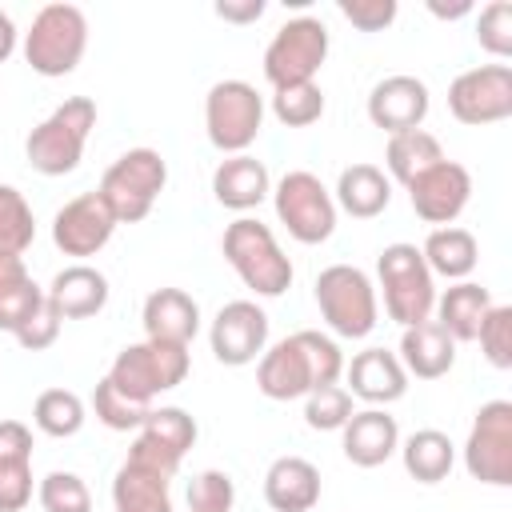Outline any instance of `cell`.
Masks as SVG:
<instances>
[{
    "label": "cell",
    "instance_id": "obj_1",
    "mask_svg": "<svg viewBox=\"0 0 512 512\" xmlns=\"http://www.w3.org/2000/svg\"><path fill=\"white\" fill-rule=\"evenodd\" d=\"M344 376V352L332 336L316 328H300L256 360V388L268 400H300L324 384H340Z\"/></svg>",
    "mask_w": 512,
    "mask_h": 512
},
{
    "label": "cell",
    "instance_id": "obj_2",
    "mask_svg": "<svg viewBox=\"0 0 512 512\" xmlns=\"http://www.w3.org/2000/svg\"><path fill=\"white\" fill-rule=\"evenodd\" d=\"M220 252L228 260V268L244 280V288H252L256 296L272 300V296H284L292 288V260L284 256L272 228L260 224L256 216H236L224 228Z\"/></svg>",
    "mask_w": 512,
    "mask_h": 512
},
{
    "label": "cell",
    "instance_id": "obj_3",
    "mask_svg": "<svg viewBox=\"0 0 512 512\" xmlns=\"http://www.w3.org/2000/svg\"><path fill=\"white\" fill-rule=\"evenodd\" d=\"M92 128H96V104L88 96H68L28 132L24 156L40 176H68L76 172Z\"/></svg>",
    "mask_w": 512,
    "mask_h": 512
},
{
    "label": "cell",
    "instance_id": "obj_4",
    "mask_svg": "<svg viewBox=\"0 0 512 512\" xmlns=\"http://www.w3.org/2000/svg\"><path fill=\"white\" fill-rule=\"evenodd\" d=\"M376 280H380V296H384V312L400 324V328H412V324H424L432 320V308H436V276L428 272L424 256L416 244H388L380 248L376 256Z\"/></svg>",
    "mask_w": 512,
    "mask_h": 512
},
{
    "label": "cell",
    "instance_id": "obj_5",
    "mask_svg": "<svg viewBox=\"0 0 512 512\" xmlns=\"http://www.w3.org/2000/svg\"><path fill=\"white\" fill-rule=\"evenodd\" d=\"M88 52V16L76 4H44L24 32V60L36 76H72Z\"/></svg>",
    "mask_w": 512,
    "mask_h": 512
},
{
    "label": "cell",
    "instance_id": "obj_6",
    "mask_svg": "<svg viewBox=\"0 0 512 512\" xmlns=\"http://www.w3.org/2000/svg\"><path fill=\"white\" fill-rule=\"evenodd\" d=\"M164 184H168L164 156L156 148H128L104 168L96 192L108 204V212L116 216V224H136L152 212Z\"/></svg>",
    "mask_w": 512,
    "mask_h": 512
},
{
    "label": "cell",
    "instance_id": "obj_7",
    "mask_svg": "<svg viewBox=\"0 0 512 512\" xmlns=\"http://www.w3.org/2000/svg\"><path fill=\"white\" fill-rule=\"evenodd\" d=\"M312 292H316V308H320L324 324L344 340H364L380 320L376 284L356 264H328L316 276Z\"/></svg>",
    "mask_w": 512,
    "mask_h": 512
},
{
    "label": "cell",
    "instance_id": "obj_8",
    "mask_svg": "<svg viewBox=\"0 0 512 512\" xmlns=\"http://www.w3.org/2000/svg\"><path fill=\"white\" fill-rule=\"evenodd\" d=\"M192 356L180 344H160V340H136L124 344L108 368V380L140 404H152L160 392H172L188 380Z\"/></svg>",
    "mask_w": 512,
    "mask_h": 512
},
{
    "label": "cell",
    "instance_id": "obj_9",
    "mask_svg": "<svg viewBox=\"0 0 512 512\" xmlns=\"http://www.w3.org/2000/svg\"><path fill=\"white\" fill-rule=\"evenodd\" d=\"M264 128V96L248 80H216L204 96L208 144L224 156H240L256 144Z\"/></svg>",
    "mask_w": 512,
    "mask_h": 512
},
{
    "label": "cell",
    "instance_id": "obj_10",
    "mask_svg": "<svg viewBox=\"0 0 512 512\" xmlns=\"http://www.w3.org/2000/svg\"><path fill=\"white\" fill-rule=\"evenodd\" d=\"M272 208L296 244H324L336 232V200L308 168H292L276 180Z\"/></svg>",
    "mask_w": 512,
    "mask_h": 512
},
{
    "label": "cell",
    "instance_id": "obj_11",
    "mask_svg": "<svg viewBox=\"0 0 512 512\" xmlns=\"http://www.w3.org/2000/svg\"><path fill=\"white\" fill-rule=\"evenodd\" d=\"M328 60V28L316 16H292L264 48V80L272 88L308 84Z\"/></svg>",
    "mask_w": 512,
    "mask_h": 512
},
{
    "label": "cell",
    "instance_id": "obj_12",
    "mask_svg": "<svg viewBox=\"0 0 512 512\" xmlns=\"http://www.w3.org/2000/svg\"><path fill=\"white\" fill-rule=\"evenodd\" d=\"M464 468L480 484H512V400H488L476 408L464 440Z\"/></svg>",
    "mask_w": 512,
    "mask_h": 512
},
{
    "label": "cell",
    "instance_id": "obj_13",
    "mask_svg": "<svg viewBox=\"0 0 512 512\" xmlns=\"http://www.w3.org/2000/svg\"><path fill=\"white\" fill-rule=\"evenodd\" d=\"M448 112L468 128L508 120L512 116V68L496 60V64L460 72L448 84Z\"/></svg>",
    "mask_w": 512,
    "mask_h": 512
},
{
    "label": "cell",
    "instance_id": "obj_14",
    "mask_svg": "<svg viewBox=\"0 0 512 512\" xmlns=\"http://www.w3.org/2000/svg\"><path fill=\"white\" fill-rule=\"evenodd\" d=\"M408 188V204H412V212L424 220V224H436V228H444V224H452L464 208H468V200H472V172L460 164V160H436L432 168H424L416 180H408L404 184Z\"/></svg>",
    "mask_w": 512,
    "mask_h": 512
},
{
    "label": "cell",
    "instance_id": "obj_15",
    "mask_svg": "<svg viewBox=\"0 0 512 512\" xmlns=\"http://www.w3.org/2000/svg\"><path fill=\"white\" fill-rule=\"evenodd\" d=\"M212 356L228 368L256 364L260 352L268 348V312L256 300H228L208 328Z\"/></svg>",
    "mask_w": 512,
    "mask_h": 512
},
{
    "label": "cell",
    "instance_id": "obj_16",
    "mask_svg": "<svg viewBox=\"0 0 512 512\" xmlns=\"http://www.w3.org/2000/svg\"><path fill=\"white\" fill-rule=\"evenodd\" d=\"M112 232L116 216L108 212L100 192H80L52 216V244L64 256H76V264H84V256H96L112 240Z\"/></svg>",
    "mask_w": 512,
    "mask_h": 512
},
{
    "label": "cell",
    "instance_id": "obj_17",
    "mask_svg": "<svg viewBox=\"0 0 512 512\" xmlns=\"http://www.w3.org/2000/svg\"><path fill=\"white\" fill-rule=\"evenodd\" d=\"M428 108H432L428 84H424L420 76H408V72L384 76V80H376L372 92H368V120H372L376 128H384L388 136L408 132V128H424Z\"/></svg>",
    "mask_w": 512,
    "mask_h": 512
},
{
    "label": "cell",
    "instance_id": "obj_18",
    "mask_svg": "<svg viewBox=\"0 0 512 512\" xmlns=\"http://www.w3.org/2000/svg\"><path fill=\"white\" fill-rule=\"evenodd\" d=\"M344 376H348V392L356 400H364L368 408L396 404L408 392V372H404L400 356L388 352V348H364V352H356L344 364Z\"/></svg>",
    "mask_w": 512,
    "mask_h": 512
},
{
    "label": "cell",
    "instance_id": "obj_19",
    "mask_svg": "<svg viewBox=\"0 0 512 512\" xmlns=\"http://www.w3.org/2000/svg\"><path fill=\"white\" fill-rule=\"evenodd\" d=\"M32 492V428L24 420H0V512H24Z\"/></svg>",
    "mask_w": 512,
    "mask_h": 512
},
{
    "label": "cell",
    "instance_id": "obj_20",
    "mask_svg": "<svg viewBox=\"0 0 512 512\" xmlns=\"http://www.w3.org/2000/svg\"><path fill=\"white\" fill-rule=\"evenodd\" d=\"M340 448L356 468H380L400 448V428L388 408H360L340 428Z\"/></svg>",
    "mask_w": 512,
    "mask_h": 512
},
{
    "label": "cell",
    "instance_id": "obj_21",
    "mask_svg": "<svg viewBox=\"0 0 512 512\" xmlns=\"http://www.w3.org/2000/svg\"><path fill=\"white\" fill-rule=\"evenodd\" d=\"M144 340L188 348L200 332V304L184 288H156L144 296Z\"/></svg>",
    "mask_w": 512,
    "mask_h": 512
},
{
    "label": "cell",
    "instance_id": "obj_22",
    "mask_svg": "<svg viewBox=\"0 0 512 512\" xmlns=\"http://www.w3.org/2000/svg\"><path fill=\"white\" fill-rule=\"evenodd\" d=\"M264 500L272 512H312L320 504V468L304 456H276L264 472Z\"/></svg>",
    "mask_w": 512,
    "mask_h": 512
},
{
    "label": "cell",
    "instance_id": "obj_23",
    "mask_svg": "<svg viewBox=\"0 0 512 512\" xmlns=\"http://www.w3.org/2000/svg\"><path fill=\"white\" fill-rule=\"evenodd\" d=\"M212 196H216V204H224L232 212H248L272 196V176H268L264 160H256L248 152L224 156L212 172Z\"/></svg>",
    "mask_w": 512,
    "mask_h": 512
},
{
    "label": "cell",
    "instance_id": "obj_24",
    "mask_svg": "<svg viewBox=\"0 0 512 512\" xmlns=\"http://www.w3.org/2000/svg\"><path fill=\"white\" fill-rule=\"evenodd\" d=\"M44 292H48V300L56 304V312L64 320H88V316L104 312L112 288H108V276L100 268H92V264H68V268H60L52 276V284Z\"/></svg>",
    "mask_w": 512,
    "mask_h": 512
},
{
    "label": "cell",
    "instance_id": "obj_25",
    "mask_svg": "<svg viewBox=\"0 0 512 512\" xmlns=\"http://www.w3.org/2000/svg\"><path fill=\"white\" fill-rule=\"evenodd\" d=\"M396 356H400V364H404L408 376H416V380H440L456 364V340L436 320H424V324L404 328Z\"/></svg>",
    "mask_w": 512,
    "mask_h": 512
},
{
    "label": "cell",
    "instance_id": "obj_26",
    "mask_svg": "<svg viewBox=\"0 0 512 512\" xmlns=\"http://www.w3.org/2000/svg\"><path fill=\"white\" fill-rule=\"evenodd\" d=\"M332 200H336V212H348L352 220H372L392 204V180L384 168L360 160L336 176Z\"/></svg>",
    "mask_w": 512,
    "mask_h": 512
},
{
    "label": "cell",
    "instance_id": "obj_27",
    "mask_svg": "<svg viewBox=\"0 0 512 512\" xmlns=\"http://www.w3.org/2000/svg\"><path fill=\"white\" fill-rule=\"evenodd\" d=\"M172 476L124 460L112 476V512H172Z\"/></svg>",
    "mask_w": 512,
    "mask_h": 512
},
{
    "label": "cell",
    "instance_id": "obj_28",
    "mask_svg": "<svg viewBox=\"0 0 512 512\" xmlns=\"http://www.w3.org/2000/svg\"><path fill=\"white\" fill-rule=\"evenodd\" d=\"M420 256L428 264L432 276H444V280H468L476 272V260H480V244L468 228L460 224H444V228H432L428 240L420 244Z\"/></svg>",
    "mask_w": 512,
    "mask_h": 512
},
{
    "label": "cell",
    "instance_id": "obj_29",
    "mask_svg": "<svg viewBox=\"0 0 512 512\" xmlns=\"http://www.w3.org/2000/svg\"><path fill=\"white\" fill-rule=\"evenodd\" d=\"M492 308V292L476 280H456L452 288H444L436 296V324L460 344V340H476V328L484 320V312Z\"/></svg>",
    "mask_w": 512,
    "mask_h": 512
},
{
    "label": "cell",
    "instance_id": "obj_30",
    "mask_svg": "<svg viewBox=\"0 0 512 512\" xmlns=\"http://www.w3.org/2000/svg\"><path fill=\"white\" fill-rule=\"evenodd\" d=\"M396 452L404 460V472L416 484H440V480H448V472L456 464V444L440 428H416L408 440H400Z\"/></svg>",
    "mask_w": 512,
    "mask_h": 512
},
{
    "label": "cell",
    "instance_id": "obj_31",
    "mask_svg": "<svg viewBox=\"0 0 512 512\" xmlns=\"http://www.w3.org/2000/svg\"><path fill=\"white\" fill-rule=\"evenodd\" d=\"M44 304V288L24 268V256L0 252V332H16Z\"/></svg>",
    "mask_w": 512,
    "mask_h": 512
},
{
    "label": "cell",
    "instance_id": "obj_32",
    "mask_svg": "<svg viewBox=\"0 0 512 512\" xmlns=\"http://www.w3.org/2000/svg\"><path fill=\"white\" fill-rule=\"evenodd\" d=\"M436 160H444V148H440V140H436L432 132H424V128H408V132L388 136V148H384L388 180L408 184V180H416L424 168H432Z\"/></svg>",
    "mask_w": 512,
    "mask_h": 512
},
{
    "label": "cell",
    "instance_id": "obj_33",
    "mask_svg": "<svg viewBox=\"0 0 512 512\" xmlns=\"http://www.w3.org/2000/svg\"><path fill=\"white\" fill-rule=\"evenodd\" d=\"M84 420H88V408L72 388H44L32 404V424L44 436H56V440L76 436L84 428Z\"/></svg>",
    "mask_w": 512,
    "mask_h": 512
},
{
    "label": "cell",
    "instance_id": "obj_34",
    "mask_svg": "<svg viewBox=\"0 0 512 512\" xmlns=\"http://www.w3.org/2000/svg\"><path fill=\"white\" fill-rule=\"evenodd\" d=\"M140 436H148L152 444H160L164 452H172L176 460H184V452L196 444L200 428H196V420H192L184 408H176V404H160V408H152V412L144 416Z\"/></svg>",
    "mask_w": 512,
    "mask_h": 512
},
{
    "label": "cell",
    "instance_id": "obj_35",
    "mask_svg": "<svg viewBox=\"0 0 512 512\" xmlns=\"http://www.w3.org/2000/svg\"><path fill=\"white\" fill-rule=\"evenodd\" d=\"M36 240V216L16 184H0V252L24 256Z\"/></svg>",
    "mask_w": 512,
    "mask_h": 512
},
{
    "label": "cell",
    "instance_id": "obj_36",
    "mask_svg": "<svg viewBox=\"0 0 512 512\" xmlns=\"http://www.w3.org/2000/svg\"><path fill=\"white\" fill-rule=\"evenodd\" d=\"M92 412H96V420H100L104 428H112V432H140V424H144V416L152 412V404L128 400V396L104 376V380H96V388H92Z\"/></svg>",
    "mask_w": 512,
    "mask_h": 512
},
{
    "label": "cell",
    "instance_id": "obj_37",
    "mask_svg": "<svg viewBox=\"0 0 512 512\" xmlns=\"http://www.w3.org/2000/svg\"><path fill=\"white\" fill-rule=\"evenodd\" d=\"M272 116L284 128H308L324 116V92L316 80L308 84H288V88H272Z\"/></svg>",
    "mask_w": 512,
    "mask_h": 512
},
{
    "label": "cell",
    "instance_id": "obj_38",
    "mask_svg": "<svg viewBox=\"0 0 512 512\" xmlns=\"http://www.w3.org/2000/svg\"><path fill=\"white\" fill-rule=\"evenodd\" d=\"M352 412H356V404L344 384H324L304 396V424L312 432H340Z\"/></svg>",
    "mask_w": 512,
    "mask_h": 512
},
{
    "label": "cell",
    "instance_id": "obj_39",
    "mask_svg": "<svg viewBox=\"0 0 512 512\" xmlns=\"http://www.w3.org/2000/svg\"><path fill=\"white\" fill-rule=\"evenodd\" d=\"M36 500L44 512H92V492L76 472H48L36 484Z\"/></svg>",
    "mask_w": 512,
    "mask_h": 512
},
{
    "label": "cell",
    "instance_id": "obj_40",
    "mask_svg": "<svg viewBox=\"0 0 512 512\" xmlns=\"http://www.w3.org/2000/svg\"><path fill=\"white\" fill-rule=\"evenodd\" d=\"M476 340H480V352L492 368L508 372L512 368V308L508 304H492L476 328Z\"/></svg>",
    "mask_w": 512,
    "mask_h": 512
},
{
    "label": "cell",
    "instance_id": "obj_41",
    "mask_svg": "<svg viewBox=\"0 0 512 512\" xmlns=\"http://www.w3.org/2000/svg\"><path fill=\"white\" fill-rule=\"evenodd\" d=\"M236 480L224 468H204L188 480V512H232Z\"/></svg>",
    "mask_w": 512,
    "mask_h": 512
},
{
    "label": "cell",
    "instance_id": "obj_42",
    "mask_svg": "<svg viewBox=\"0 0 512 512\" xmlns=\"http://www.w3.org/2000/svg\"><path fill=\"white\" fill-rule=\"evenodd\" d=\"M476 44L484 52H492L500 64L512 56V4L508 0H492L480 8L476 16Z\"/></svg>",
    "mask_w": 512,
    "mask_h": 512
},
{
    "label": "cell",
    "instance_id": "obj_43",
    "mask_svg": "<svg viewBox=\"0 0 512 512\" xmlns=\"http://www.w3.org/2000/svg\"><path fill=\"white\" fill-rule=\"evenodd\" d=\"M60 324H64V316L56 312V304L48 300V292H44V304L12 332L16 336V344L24 348V352H44V348H52L56 344V336H60Z\"/></svg>",
    "mask_w": 512,
    "mask_h": 512
},
{
    "label": "cell",
    "instance_id": "obj_44",
    "mask_svg": "<svg viewBox=\"0 0 512 512\" xmlns=\"http://www.w3.org/2000/svg\"><path fill=\"white\" fill-rule=\"evenodd\" d=\"M340 16L360 32H384L396 20V0H336Z\"/></svg>",
    "mask_w": 512,
    "mask_h": 512
},
{
    "label": "cell",
    "instance_id": "obj_45",
    "mask_svg": "<svg viewBox=\"0 0 512 512\" xmlns=\"http://www.w3.org/2000/svg\"><path fill=\"white\" fill-rule=\"evenodd\" d=\"M128 460H132V464H144V468H156V472H164V476H176V468H180V460H176L172 452H164L160 444H152V440L140 436V432H136V440H132V448H128Z\"/></svg>",
    "mask_w": 512,
    "mask_h": 512
},
{
    "label": "cell",
    "instance_id": "obj_46",
    "mask_svg": "<svg viewBox=\"0 0 512 512\" xmlns=\"http://www.w3.org/2000/svg\"><path fill=\"white\" fill-rule=\"evenodd\" d=\"M264 0H216V16L228 24H256L264 16Z\"/></svg>",
    "mask_w": 512,
    "mask_h": 512
},
{
    "label": "cell",
    "instance_id": "obj_47",
    "mask_svg": "<svg viewBox=\"0 0 512 512\" xmlns=\"http://www.w3.org/2000/svg\"><path fill=\"white\" fill-rule=\"evenodd\" d=\"M16 40H20V32H16V20H12V16L0 8V64H4V60L16 52Z\"/></svg>",
    "mask_w": 512,
    "mask_h": 512
},
{
    "label": "cell",
    "instance_id": "obj_48",
    "mask_svg": "<svg viewBox=\"0 0 512 512\" xmlns=\"http://www.w3.org/2000/svg\"><path fill=\"white\" fill-rule=\"evenodd\" d=\"M428 12L440 16V20H460L472 12V0H456V4H440V0H428Z\"/></svg>",
    "mask_w": 512,
    "mask_h": 512
}]
</instances>
